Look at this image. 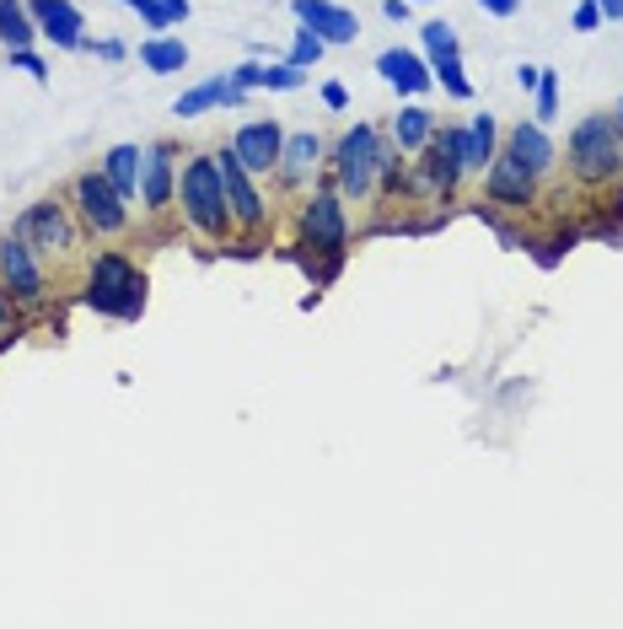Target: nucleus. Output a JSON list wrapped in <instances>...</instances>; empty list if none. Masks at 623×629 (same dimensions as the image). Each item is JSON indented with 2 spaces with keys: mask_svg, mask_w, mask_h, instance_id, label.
<instances>
[{
  "mask_svg": "<svg viewBox=\"0 0 623 629\" xmlns=\"http://www.w3.org/2000/svg\"><path fill=\"white\" fill-rule=\"evenodd\" d=\"M178 205H183V221L205 237V243H226L232 232V205H226V183H221V168L215 157H189L178 168Z\"/></svg>",
  "mask_w": 623,
  "mask_h": 629,
  "instance_id": "1",
  "label": "nucleus"
},
{
  "mask_svg": "<svg viewBox=\"0 0 623 629\" xmlns=\"http://www.w3.org/2000/svg\"><path fill=\"white\" fill-rule=\"evenodd\" d=\"M82 301L92 312H103V318H125L135 323L140 312H146V275L129 264L125 253H97L92 264H86V291Z\"/></svg>",
  "mask_w": 623,
  "mask_h": 629,
  "instance_id": "2",
  "label": "nucleus"
},
{
  "mask_svg": "<svg viewBox=\"0 0 623 629\" xmlns=\"http://www.w3.org/2000/svg\"><path fill=\"white\" fill-rule=\"evenodd\" d=\"M570 172L581 183H591V189L613 183L623 172V135L613 129L608 114H591V119H581L570 129Z\"/></svg>",
  "mask_w": 623,
  "mask_h": 629,
  "instance_id": "3",
  "label": "nucleus"
},
{
  "mask_svg": "<svg viewBox=\"0 0 623 629\" xmlns=\"http://www.w3.org/2000/svg\"><path fill=\"white\" fill-rule=\"evenodd\" d=\"M376 162H382V129L376 125H350L339 135V146H333V189L344 194V200H372L376 194Z\"/></svg>",
  "mask_w": 623,
  "mask_h": 629,
  "instance_id": "4",
  "label": "nucleus"
},
{
  "mask_svg": "<svg viewBox=\"0 0 623 629\" xmlns=\"http://www.w3.org/2000/svg\"><path fill=\"white\" fill-rule=\"evenodd\" d=\"M462 129L458 125H436V135L419 151V168L404 178V189H415L419 200H452L462 183Z\"/></svg>",
  "mask_w": 623,
  "mask_h": 629,
  "instance_id": "5",
  "label": "nucleus"
},
{
  "mask_svg": "<svg viewBox=\"0 0 623 629\" xmlns=\"http://www.w3.org/2000/svg\"><path fill=\"white\" fill-rule=\"evenodd\" d=\"M71 210H76V221H82L86 232H97V237H125L129 232V200L108 183L103 168L76 172V183H71Z\"/></svg>",
  "mask_w": 623,
  "mask_h": 629,
  "instance_id": "6",
  "label": "nucleus"
},
{
  "mask_svg": "<svg viewBox=\"0 0 623 629\" xmlns=\"http://www.w3.org/2000/svg\"><path fill=\"white\" fill-rule=\"evenodd\" d=\"M296 226H301V243L312 253L344 264V253H350V221H344V194H339V189H312V194L301 200Z\"/></svg>",
  "mask_w": 623,
  "mask_h": 629,
  "instance_id": "7",
  "label": "nucleus"
},
{
  "mask_svg": "<svg viewBox=\"0 0 623 629\" xmlns=\"http://www.w3.org/2000/svg\"><path fill=\"white\" fill-rule=\"evenodd\" d=\"M17 232L33 243L39 258H76L82 248V232H76V210L65 205V200H39V205L22 210V221H17Z\"/></svg>",
  "mask_w": 623,
  "mask_h": 629,
  "instance_id": "8",
  "label": "nucleus"
},
{
  "mask_svg": "<svg viewBox=\"0 0 623 629\" xmlns=\"http://www.w3.org/2000/svg\"><path fill=\"white\" fill-rule=\"evenodd\" d=\"M0 291L11 307H39L49 296V280H43V258L33 253V243L11 226L0 237Z\"/></svg>",
  "mask_w": 623,
  "mask_h": 629,
  "instance_id": "9",
  "label": "nucleus"
},
{
  "mask_svg": "<svg viewBox=\"0 0 623 629\" xmlns=\"http://www.w3.org/2000/svg\"><path fill=\"white\" fill-rule=\"evenodd\" d=\"M215 168H221V183H226V205H232V226H243L248 237H258L264 226H269V200L258 194V183H253V172L243 168V157L226 146V151H215Z\"/></svg>",
  "mask_w": 623,
  "mask_h": 629,
  "instance_id": "10",
  "label": "nucleus"
},
{
  "mask_svg": "<svg viewBox=\"0 0 623 629\" xmlns=\"http://www.w3.org/2000/svg\"><path fill=\"white\" fill-rule=\"evenodd\" d=\"M484 200L500 210H533L538 205V172L516 151H495V162L484 168Z\"/></svg>",
  "mask_w": 623,
  "mask_h": 629,
  "instance_id": "11",
  "label": "nucleus"
},
{
  "mask_svg": "<svg viewBox=\"0 0 623 629\" xmlns=\"http://www.w3.org/2000/svg\"><path fill=\"white\" fill-rule=\"evenodd\" d=\"M140 205L151 215L178 205V146L172 140H157L151 151H140Z\"/></svg>",
  "mask_w": 623,
  "mask_h": 629,
  "instance_id": "12",
  "label": "nucleus"
},
{
  "mask_svg": "<svg viewBox=\"0 0 623 629\" xmlns=\"http://www.w3.org/2000/svg\"><path fill=\"white\" fill-rule=\"evenodd\" d=\"M280 146H286V129L275 125V119H253V125L237 129V140H232V151L243 157V168L253 178H269V172L280 168Z\"/></svg>",
  "mask_w": 623,
  "mask_h": 629,
  "instance_id": "13",
  "label": "nucleus"
},
{
  "mask_svg": "<svg viewBox=\"0 0 623 629\" xmlns=\"http://www.w3.org/2000/svg\"><path fill=\"white\" fill-rule=\"evenodd\" d=\"M291 11H296V22L312 28L323 43L361 39V22H355V11H344V6H329V0H291Z\"/></svg>",
  "mask_w": 623,
  "mask_h": 629,
  "instance_id": "14",
  "label": "nucleus"
},
{
  "mask_svg": "<svg viewBox=\"0 0 623 629\" xmlns=\"http://www.w3.org/2000/svg\"><path fill=\"white\" fill-rule=\"evenodd\" d=\"M323 168V140L312 135V129H301V135H286V146H280V183L286 189H307L312 178Z\"/></svg>",
  "mask_w": 623,
  "mask_h": 629,
  "instance_id": "15",
  "label": "nucleus"
},
{
  "mask_svg": "<svg viewBox=\"0 0 623 629\" xmlns=\"http://www.w3.org/2000/svg\"><path fill=\"white\" fill-rule=\"evenodd\" d=\"M33 22H39V39L60 43V49H82V11L71 0H28Z\"/></svg>",
  "mask_w": 623,
  "mask_h": 629,
  "instance_id": "16",
  "label": "nucleus"
},
{
  "mask_svg": "<svg viewBox=\"0 0 623 629\" xmlns=\"http://www.w3.org/2000/svg\"><path fill=\"white\" fill-rule=\"evenodd\" d=\"M376 71L398 86V97H419V92L436 86L430 60H419V54H409V49H382V54H376Z\"/></svg>",
  "mask_w": 623,
  "mask_h": 629,
  "instance_id": "17",
  "label": "nucleus"
},
{
  "mask_svg": "<svg viewBox=\"0 0 623 629\" xmlns=\"http://www.w3.org/2000/svg\"><path fill=\"white\" fill-rule=\"evenodd\" d=\"M248 92L232 82V76H215V82H200V86H189L178 103H172V114L178 119H200V114H210V108H237Z\"/></svg>",
  "mask_w": 623,
  "mask_h": 629,
  "instance_id": "18",
  "label": "nucleus"
},
{
  "mask_svg": "<svg viewBox=\"0 0 623 629\" xmlns=\"http://www.w3.org/2000/svg\"><path fill=\"white\" fill-rule=\"evenodd\" d=\"M495 151H500L495 114H473V119H468V129H462V168H468V172H484L490 162H495Z\"/></svg>",
  "mask_w": 623,
  "mask_h": 629,
  "instance_id": "19",
  "label": "nucleus"
},
{
  "mask_svg": "<svg viewBox=\"0 0 623 629\" xmlns=\"http://www.w3.org/2000/svg\"><path fill=\"white\" fill-rule=\"evenodd\" d=\"M505 151H516L538 178L554 168V140H548V129H543L538 119H522V125L511 129V135H505Z\"/></svg>",
  "mask_w": 623,
  "mask_h": 629,
  "instance_id": "20",
  "label": "nucleus"
},
{
  "mask_svg": "<svg viewBox=\"0 0 623 629\" xmlns=\"http://www.w3.org/2000/svg\"><path fill=\"white\" fill-rule=\"evenodd\" d=\"M436 135V114L430 108H419V103H404L398 108V119H393V146L404 151V157H415L425 151V140Z\"/></svg>",
  "mask_w": 623,
  "mask_h": 629,
  "instance_id": "21",
  "label": "nucleus"
},
{
  "mask_svg": "<svg viewBox=\"0 0 623 629\" xmlns=\"http://www.w3.org/2000/svg\"><path fill=\"white\" fill-rule=\"evenodd\" d=\"M0 43L6 49H33L39 43V22H33L28 0H0Z\"/></svg>",
  "mask_w": 623,
  "mask_h": 629,
  "instance_id": "22",
  "label": "nucleus"
},
{
  "mask_svg": "<svg viewBox=\"0 0 623 629\" xmlns=\"http://www.w3.org/2000/svg\"><path fill=\"white\" fill-rule=\"evenodd\" d=\"M103 172H108V183H114L125 200H140V146H114V151L103 157Z\"/></svg>",
  "mask_w": 623,
  "mask_h": 629,
  "instance_id": "23",
  "label": "nucleus"
},
{
  "mask_svg": "<svg viewBox=\"0 0 623 629\" xmlns=\"http://www.w3.org/2000/svg\"><path fill=\"white\" fill-rule=\"evenodd\" d=\"M140 65L157 71V76H172V71L189 65V43L183 39H146L140 43Z\"/></svg>",
  "mask_w": 623,
  "mask_h": 629,
  "instance_id": "24",
  "label": "nucleus"
},
{
  "mask_svg": "<svg viewBox=\"0 0 623 629\" xmlns=\"http://www.w3.org/2000/svg\"><path fill=\"white\" fill-rule=\"evenodd\" d=\"M430 76L447 86L452 97H473V82L462 76V60H458V54H441V60H430Z\"/></svg>",
  "mask_w": 623,
  "mask_h": 629,
  "instance_id": "25",
  "label": "nucleus"
},
{
  "mask_svg": "<svg viewBox=\"0 0 623 629\" xmlns=\"http://www.w3.org/2000/svg\"><path fill=\"white\" fill-rule=\"evenodd\" d=\"M419 39H425V54H430V60L458 54V28H452V22H441V17H436V22H425V33H419Z\"/></svg>",
  "mask_w": 623,
  "mask_h": 629,
  "instance_id": "26",
  "label": "nucleus"
},
{
  "mask_svg": "<svg viewBox=\"0 0 623 629\" xmlns=\"http://www.w3.org/2000/svg\"><path fill=\"white\" fill-rule=\"evenodd\" d=\"M258 86H269V92H301V86H307V71L291 65V60H286V65H264V82Z\"/></svg>",
  "mask_w": 623,
  "mask_h": 629,
  "instance_id": "27",
  "label": "nucleus"
},
{
  "mask_svg": "<svg viewBox=\"0 0 623 629\" xmlns=\"http://www.w3.org/2000/svg\"><path fill=\"white\" fill-rule=\"evenodd\" d=\"M323 49H329V43L318 39L312 28H301V33H296V43H291V65H301V71H312V65L323 60Z\"/></svg>",
  "mask_w": 623,
  "mask_h": 629,
  "instance_id": "28",
  "label": "nucleus"
},
{
  "mask_svg": "<svg viewBox=\"0 0 623 629\" xmlns=\"http://www.w3.org/2000/svg\"><path fill=\"white\" fill-rule=\"evenodd\" d=\"M559 119V71H543L538 76V125Z\"/></svg>",
  "mask_w": 623,
  "mask_h": 629,
  "instance_id": "29",
  "label": "nucleus"
},
{
  "mask_svg": "<svg viewBox=\"0 0 623 629\" xmlns=\"http://www.w3.org/2000/svg\"><path fill=\"white\" fill-rule=\"evenodd\" d=\"M119 6H129V11H140V22H151L157 33H162V28H172V17H167V6H162V0H119Z\"/></svg>",
  "mask_w": 623,
  "mask_h": 629,
  "instance_id": "30",
  "label": "nucleus"
},
{
  "mask_svg": "<svg viewBox=\"0 0 623 629\" xmlns=\"http://www.w3.org/2000/svg\"><path fill=\"white\" fill-rule=\"evenodd\" d=\"M11 65H17V71H28L33 82H49V65H43L33 49H11Z\"/></svg>",
  "mask_w": 623,
  "mask_h": 629,
  "instance_id": "31",
  "label": "nucleus"
},
{
  "mask_svg": "<svg viewBox=\"0 0 623 629\" xmlns=\"http://www.w3.org/2000/svg\"><path fill=\"white\" fill-rule=\"evenodd\" d=\"M570 22H576V33H591V28H602V6H597V0H581Z\"/></svg>",
  "mask_w": 623,
  "mask_h": 629,
  "instance_id": "32",
  "label": "nucleus"
},
{
  "mask_svg": "<svg viewBox=\"0 0 623 629\" xmlns=\"http://www.w3.org/2000/svg\"><path fill=\"white\" fill-rule=\"evenodd\" d=\"M232 82L243 86V92H258V82H264V65H258V60H243V65L232 71Z\"/></svg>",
  "mask_w": 623,
  "mask_h": 629,
  "instance_id": "33",
  "label": "nucleus"
},
{
  "mask_svg": "<svg viewBox=\"0 0 623 629\" xmlns=\"http://www.w3.org/2000/svg\"><path fill=\"white\" fill-rule=\"evenodd\" d=\"M323 103H329L333 114H344V108H350V92H344L339 82H329V86H323Z\"/></svg>",
  "mask_w": 623,
  "mask_h": 629,
  "instance_id": "34",
  "label": "nucleus"
},
{
  "mask_svg": "<svg viewBox=\"0 0 623 629\" xmlns=\"http://www.w3.org/2000/svg\"><path fill=\"white\" fill-rule=\"evenodd\" d=\"M479 6H484L490 17H516V11H522V0H479Z\"/></svg>",
  "mask_w": 623,
  "mask_h": 629,
  "instance_id": "35",
  "label": "nucleus"
},
{
  "mask_svg": "<svg viewBox=\"0 0 623 629\" xmlns=\"http://www.w3.org/2000/svg\"><path fill=\"white\" fill-rule=\"evenodd\" d=\"M382 17L387 22H409V0H382Z\"/></svg>",
  "mask_w": 623,
  "mask_h": 629,
  "instance_id": "36",
  "label": "nucleus"
},
{
  "mask_svg": "<svg viewBox=\"0 0 623 629\" xmlns=\"http://www.w3.org/2000/svg\"><path fill=\"white\" fill-rule=\"evenodd\" d=\"M538 65H516V82H522V92H538Z\"/></svg>",
  "mask_w": 623,
  "mask_h": 629,
  "instance_id": "37",
  "label": "nucleus"
},
{
  "mask_svg": "<svg viewBox=\"0 0 623 629\" xmlns=\"http://www.w3.org/2000/svg\"><path fill=\"white\" fill-rule=\"evenodd\" d=\"M167 6V17H172V22H183V17H189V11H194V6H189V0H162Z\"/></svg>",
  "mask_w": 623,
  "mask_h": 629,
  "instance_id": "38",
  "label": "nucleus"
},
{
  "mask_svg": "<svg viewBox=\"0 0 623 629\" xmlns=\"http://www.w3.org/2000/svg\"><path fill=\"white\" fill-rule=\"evenodd\" d=\"M602 22H623V0H602Z\"/></svg>",
  "mask_w": 623,
  "mask_h": 629,
  "instance_id": "39",
  "label": "nucleus"
},
{
  "mask_svg": "<svg viewBox=\"0 0 623 629\" xmlns=\"http://www.w3.org/2000/svg\"><path fill=\"white\" fill-rule=\"evenodd\" d=\"M11 329V301H6V291H0V334Z\"/></svg>",
  "mask_w": 623,
  "mask_h": 629,
  "instance_id": "40",
  "label": "nucleus"
},
{
  "mask_svg": "<svg viewBox=\"0 0 623 629\" xmlns=\"http://www.w3.org/2000/svg\"><path fill=\"white\" fill-rule=\"evenodd\" d=\"M608 119H613V129H619V135H623V97H619V103H613V114H608Z\"/></svg>",
  "mask_w": 623,
  "mask_h": 629,
  "instance_id": "41",
  "label": "nucleus"
},
{
  "mask_svg": "<svg viewBox=\"0 0 623 629\" xmlns=\"http://www.w3.org/2000/svg\"><path fill=\"white\" fill-rule=\"evenodd\" d=\"M597 6H602V0H597Z\"/></svg>",
  "mask_w": 623,
  "mask_h": 629,
  "instance_id": "42",
  "label": "nucleus"
}]
</instances>
